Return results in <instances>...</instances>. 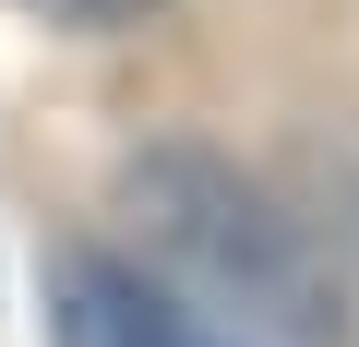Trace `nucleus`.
Masks as SVG:
<instances>
[{
	"mask_svg": "<svg viewBox=\"0 0 359 347\" xmlns=\"http://www.w3.org/2000/svg\"><path fill=\"white\" fill-rule=\"evenodd\" d=\"M13 13H36V25H72V36H108V25H144L156 0H13Z\"/></svg>",
	"mask_w": 359,
	"mask_h": 347,
	"instance_id": "obj_3",
	"label": "nucleus"
},
{
	"mask_svg": "<svg viewBox=\"0 0 359 347\" xmlns=\"http://www.w3.org/2000/svg\"><path fill=\"white\" fill-rule=\"evenodd\" d=\"M48 335L60 347H228L180 287H156L120 252H60L48 264Z\"/></svg>",
	"mask_w": 359,
	"mask_h": 347,
	"instance_id": "obj_2",
	"label": "nucleus"
},
{
	"mask_svg": "<svg viewBox=\"0 0 359 347\" xmlns=\"http://www.w3.org/2000/svg\"><path fill=\"white\" fill-rule=\"evenodd\" d=\"M120 216L144 228V252L192 287V299H216V311H240V323H264V335H299V347H335V335H347V299H335L311 228H299L276 192H252L228 156H192V144L132 156V168H120Z\"/></svg>",
	"mask_w": 359,
	"mask_h": 347,
	"instance_id": "obj_1",
	"label": "nucleus"
}]
</instances>
